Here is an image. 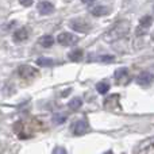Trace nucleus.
I'll return each instance as SVG.
<instances>
[{"label": "nucleus", "instance_id": "nucleus-1", "mask_svg": "<svg viewBox=\"0 0 154 154\" xmlns=\"http://www.w3.org/2000/svg\"><path fill=\"white\" fill-rule=\"evenodd\" d=\"M130 31V22L128 20H120L104 35V41L106 42H115V41L120 39L122 37H125L127 32Z\"/></svg>", "mask_w": 154, "mask_h": 154}, {"label": "nucleus", "instance_id": "nucleus-2", "mask_svg": "<svg viewBox=\"0 0 154 154\" xmlns=\"http://www.w3.org/2000/svg\"><path fill=\"white\" fill-rule=\"evenodd\" d=\"M68 24H69V27L73 30V31L82 32V34H87V32H89V30H91V24L82 18L72 19Z\"/></svg>", "mask_w": 154, "mask_h": 154}, {"label": "nucleus", "instance_id": "nucleus-3", "mask_svg": "<svg viewBox=\"0 0 154 154\" xmlns=\"http://www.w3.org/2000/svg\"><path fill=\"white\" fill-rule=\"evenodd\" d=\"M18 75L20 79L30 81V80H34L39 73H38V70L35 68L30 66V65H22V66L18 68Z\"/></svg>", "mask_w": 154, "mask_h": 154}, {"label": "nucleus", "instance_id": "nucleus-4", "mask_svg": "<svg viewBox=\"0 0 154 154\" xmlns=\"http://www.w3.org/2000/svg\"><path fill=\"white\" fill-rule=\"evenodd\" d=\"M57 41L62 46H75L76 43H79V37H76L75 34H70V32H62L57 37Z\"/></svg>", "mask_w": 154, "mask_h": 154}, {"label": "nucleus", "instance_id": "nucleus-5", "mask_svg": "<svg viewBox=\"0 0 154 154\" xmlns=\"http://www.w3.org/2000/svg\"><path fill=\"white\" fill-rule=\"evenodd\" d=\"M104 107L109 111H114V109H118L120 111V104H119V95L115 93V95H111L104 100Z\"/></svg>", "mask_w": 154, "mask_h": 154}, {"label": "nucleus", "instance_id": "nucleus-6", "mask_svg": "<svg viewBox=\"0 0 154 154\" xmlns=\"http://www.w3.org/2000/svg\"><path fill=\"white\" fill-rule=\"evenodd\" d=\"M88 130H89V125H88V122L85 119L77 120L72 127V133L75 134V135H84Z\"/></svg>", "mask_w": 154, "mask_h": 154}, {"label": "nucleus", "instance_id": "nucleus-7", "mask_svg": "<svg viewBox=\"0 0 154 154\" xmlns=\"http://www.w3.org/2000/svg\"><path fill=\"white\" fill-rule=\"evenodd\" d=\"M89 12L92 14L93 16H104V15H108V14L111 12V10L103 4H96L95 3L93 5H91Z\"/></svg>", "mask_w": 154, "mask_h": 154}, {"label": "nucleus", "instance_id": "nucleus-8", "mask_svg": "<svg viewBox=\"0 0 154 154\" xmlns=\"http://www.w3.org/2000/svg\"><path fill=\"white\" fill-rule=\"evenodd\" d=\"M135 81H137V84L141 85V87H149L153 81V76H152V73H149V72H142L137 76Z\"/></svg>", "mask_w": 154, "mask_h": 154}, {"label": "nucleus", "instance_id": "nucleus-9", "mask_svg": "<svg viewBox=\"0 0 154 154\" xmlns=\"http://www.w3.org/2000/svg\"><path fill=\"white\" fill-rule=\"evenodd\" d=\"M38 12L41 15H50L54 12V4L51 2H39L38 3Z\"/></svg>", "mask_w": 154, "mask_h": 154}, {"label": "nucleus", "instance_id": "nucleus-10", "mask_svg": "<svg viewBox=\"0 0 154 154\" xmlns=\"http://www.w3.org/2000/svg\"><path fill=\"white\" fill-rule=\"evenodd\" d=\"M27 38H29V30H27L26 27H20V29L15 30L12 34V39L15 41V42H23Z\"/></svg>", "mask_w": 154, "mask_h": 154}, {"label": "nucleus", "instance_id": "nucleus-11", "mask_svg": "<svg viewBox=\"0 0 154 154\" xmlns=\"http://www.w3.org/2000/svg\"><path fill=\"white\" fill-rule=\"evenodd\" d=\"M135 153L137 154H153V138H149L143 143H141V146L138 147V150Z\"/></svg>", "mask_w": 154, "mask_h": 154}, {"label": "nucleus", "instance_id": "nucleus-12", "mask_svg": "<svg viewBox=\"0 0 154 154\" xmlns=\"http://www.w3.org/2000/svg\"><path fill=\"white\" fill-rule=\"evenodd\" d=\"M114 79H115V81L116 82H125V79H126V81H128V70H127V68H119V69H116L115 70V73H114Z\"/></svg>", "mask_w": 154, "mask_h": 154}, {"label": "nucleus", "instance_id": "nucleus-13", "mask_svg": "<svg viewBox=\"0 0 154 154\" xmlns=\"http://www.w3.org/2000/svg\"><path fill=\"white\" fill-rule=\"evenodd\" d=\"M38 43H39L42 48H51L54 43V38L51 37V35H43V37L39 38Z\"/></svg>", "mask_w": 154, "mask_h": 154}, {"label": "nucleus", "instance_id": "nucleus-14", "mask_svg": "<svg viewBox=\"0 0 154 154\" xmlns=\"http://www.w3.org/2000/svg\"><path fill=\"white\" fill-rule=\"evenodd\" d=\"M82 54H84V51H82L81 49H76V50L70 51L69 56H68V57H69L70 61H73V62H79V61H81Z\"/></svg>", "mask_w": 154, "mask_h": 154}, {"label": "nucleus", "instance_id": "nucleus-15", "mask_svg": "<svg viewBox=\"0 0 154 154\" xmlns=\"http://www.w3.org/2000/svg\"><path fill=\"white\" fill-rule=\"evenodd\" d=\"M81 104H82L81 99L80 97H73V99H70V101L68 103V107H69V109H72V111H77V109H80Z\"/></svg>", "mask_w": 154, "mask_h": 154}, {"label": "nucleus", "instance_id": "nucleus-16", "mask_svg": "<svg viewBox=\"0 0 154 154\" xmlns=\"http://www.w3.org/2000/svg\"><path fill=\"white\" fill-rule=\"evenodd\" d=\"M66 119H68L66 114H54L53 118H51V122L54 125H62V123L66 122Z\"/></svg>", "mask_w": 154, "mask_h": 154}, {"label": "nucleus", "instance_id": "nucleus-17", "mask_svg": "<svg viewBox=\"0 0 154 154\" xmlns=\"http://www.w3.org/2000/svg\"><path fill=\"white\" fill-rule=\"evenodd\" d=\"M96 89H97L99 93H101V95H104V93H107L109 91V84L107 81H100L96 84Z\"/></svg>", "mask_w": 154, "mask_h": 154}, {"label": "nucleus", "instance_id": "nucleus-18", "mask_svg": "<svg viewBox=\"0 0 154 154\" xmlns=\"http://www.w3.org/2000/svg\"><path fill=\"white\" fill-rule=\"evenodd\" d=\"M37 64L39 66H53L54 65V61L51 58H46V57H39L37 60Z\"/></svg>", "mask_w": 154, "mask_h": 154}, {"label": "nucleus", "instance_id": "nucleus-19", "mask_svg": "<svg viewBox=\"0 0 154 154\" xmlns=\"http://www.w3.org/2000/svg\"><path fill=\"white\" fill-rule=\"evenodd\" d=\"M152 23H153V18L150 15L143 16V18H141V20H139V26L143 27V29H147Z\"/></svg>", "mask_w": 154, "mask_h": 154}, {"label": "nucleus", "instance_id": "nucleus-20", "mask_svg": "<svg viewBox=\"0 0 154 154\" xmlns=\"http://www.w3.org/2000/svg\"><path fill=\"white\" fill-rule=\"evenodd\" d=\"M97 60L100 62H104V64H111V62L115 61V57L114 56H109V54H104V56L97 57Z\"/></svg>", "mask_w": 154, "mask_h": 154}, {"label": "nucleus", "instance_id": "nucleus-21", "mask_svg": "<svg viewBox=\"0 0 154 154\" xmlns=\"http://www.w3.org/2000/svg\"><path fill=\"white\" fill-rule=\"evenodd\" d=\"M53 154H68V153H66V150H65V147H62V146H57V147H54Z\"/></svg>", "mask_w": 154, "mask_h": 154}, {"label": "nucleus", "instance_id": "nucleus-22", "mask_svg": "<svg viewBox=\"0 0 154 154\" xmlns=\"http://www.w3.org/2000/svg\"><path fill=\"white\" fill-rule=\"evenodd\" d=\"M22 123L20 122H18V123H15V125H14V131H15V133H18V134H20V131H22Z\"/></svg>", "mask_w": 154, "mask_h": 154}, {"label": "nucleus", "instance_id": "nucleus-23", "mask_svg": "<svg viewBox=\"0 0 154 154\" xmlns=\"http://www.w3.org/2000/svg\"><path fill=\"white\" fill-rule=\"evenodd\" d=\"M19 3H20L23 7H30V5H32V2H31V0H29V2H23V0H22V2H19Z\"/></svg>", "mask_w": 154, "mask_h": 154}, {"label": "nucleus", "instance_id": "nucleus-24", "mask_svg": "<svg viewBox=\"0 0 154 154\" xmlns=\"http://www.w3.org/2000/svg\"><path fill=\"white\" fill-rule=\"evenodd\" d=\"M104 154H111V150H108V152H107V153H104Z\"/></svg>", "mask_w": 154, "mask_h": 154}]
</instances>
